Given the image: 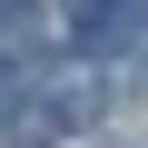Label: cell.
Masks as SVG:
<instances>
[{
	"label": "cell",
	"mask_w": 148,
	"mask_h": 148,
	"mask_svg": "<svg viewBox=\"0 0 148 148\" xmlns=\"http://www.w3.org/2000/svg\"><path fill=\"white\" fill-rule=\"evenodd\" d=\"M89 109H99V89L79 79V69H69V79H59V89L40 99V119H49V128H89Z\"/></svg>",
	"instance_id": "1"
}]
</instances>
